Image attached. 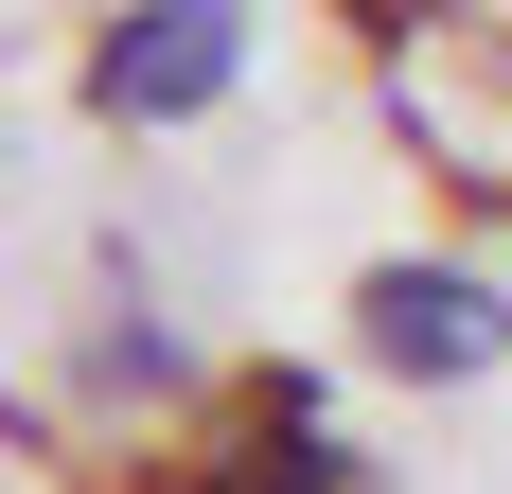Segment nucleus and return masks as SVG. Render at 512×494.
Wrapping results in <instances>:
<instances>
[{"mask_svg":"<svg viewBox=\"0 0 512 494\" xmlns=\"http://www.w3.org/2000/svg\"><path fill=\"white\" fill-rule=\"evenodd\" d=\"M89 389H177V336H159V318H106V353H89Z\"/></svg>","mask_w":512,"mask_h":494,"instance_id":"nucleus-4","label":"nucleus"},{"mask_svg":"<svg viewBox=\"0 0 512 494\" xmlns=\"http://www.w3.org/2000/svg\"><path fill=\"white\" fill-rule=\"evenodd\" d=\"M230 71H248V0H124L89 36L106 124H195V106H230Z\"/></svg>","mask_w":512,"mask_h":494,"instance_id":"nucleus-1","label":"nucleus"},{"mask_svg":"<svg viewBox=\"0 0 512 494\" xmlns=\"http://www.w3.org/2000/svg\"><path fill=\"white\" fill-rule=\"evenodd\" d=\"M354 353H371V371H407V389H460V371L512 353V283L407 247V265H371V283H354Z\"/></svg>","mask_w":512,"mask_h":494,"instance_id":"nucleus-2","label":"nucleus"},{"mask_svg":"<svg viewBox=\"0 0 512 494\" xmlns=\"http://www.w3.org/2000/svg\"><path fill=\"white\" fill-rule=\"evenodd\" d=\"M177 494H354V442L318 424L301 371H265V389H248V442H212Z\"/></svg>","mask_w":512,"mask_h":494,"instance_id":"nucleus-3","label":"nucleus"}]
</instances>
